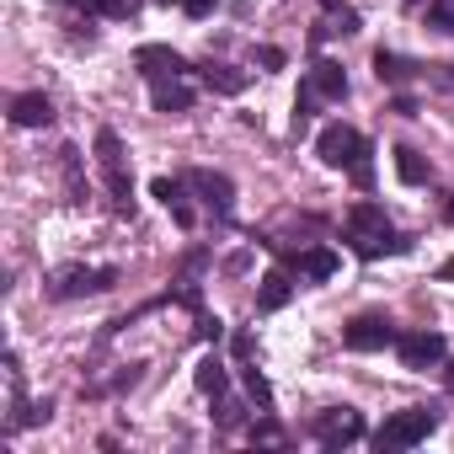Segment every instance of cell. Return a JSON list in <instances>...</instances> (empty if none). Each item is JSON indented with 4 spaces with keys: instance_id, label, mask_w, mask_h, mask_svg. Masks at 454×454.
Segmentation results:
<instances>
[{
    "instance_id": "277c9868",
    "label": "cell",
    "mask_w": 454,
    "mask_h": 454,
    "mask_svg": "<svg viewBox=\"0 0 454 454\" xmlns=\"http://www.w3.org/2000/svg\"><path fill=\"white\" fill-rule=\"evenodd\" d=\"M97 166H102V182H107L113 214H118V219H134V176H129L123 139H118L113 129H97Z\"/></svg>"
},
{
    "instance_id": "5bb4252c",
    "label": "cell",
    "mask_w": 454,
    "mask_h": 454,
    "mask_svg": "<svg viewBox=\"0 0 454 454\" xmlns=\"http://www.w3.org/2000/svg\"><path fill=\"white\" fill-rule=\"evenodd\" d=\"M12 123H17V129H49V123H54V102H49L43 91H22V97L12 102Z\"/></svg>"
},
{
    "instance_id": "9a60e30c",
    "label": "cell",
    "mask_w": 454,
    "mask_h": 454,
    "mask_svg": "<svg viewBox=\"0 0 454 454\" xmlns=\"http://www.w3.org/2000/svg\"><path fill=\"white\" fill-rule=\"evenodd\" d=\"M289 268H294L300 278L321 284V278H332V273H337V252H326V247H310V252H294V257H289Z\"/></svg>"
},
{
    "instance_id": "ba28073f",
    "label": "cell",
    "mask_w": 454,
    "mask_h": 454,
    "mask_svg": "<svg viewBox=\"0 0 454 454\" xmlns=\"http://www.w3.org/2000/svg\"><path fill=\"white\" fill-rule=\"evenodd\" d=\"M395 326L385 321V316H353L348 326H342V348L348 353H380V348H395Z\"/></svg>"
},
{
    "instance_id": "7a4b0ae2",
    "label": "cell",
    "mask_w": 454,
    "mask_h": 454,
    "mask_svg": "<svg viewBox=\"0 0 454 454\" xmlns=\"http://www.w3.org/2000/svg\"><path fill=\"white\" fill-rule=\"evenodd\" d=\"M348 247H353V257H364V262H380V257H401L411 241L395 231V224L385 219V208L380 203H353L348 208Z\"/></svg>"
},
{
    "instance_id": "603a6c76",
    "label": "cell",
    "mask_w": 454,
    "mask_h": 454,
    "mask_svg": "<svg viewBox=\"0 0 454 454\" xmlns=\"http://www.w3.org/2000/svg\"><path fill=\"white\" fill-rule=\"evenodd\" d=\"M427 27L454 33V0H427Z\"/></svg>"
},
{
    "instance_id": "cb8c5ba5",
    "label": "cell",
    "mask_w": 454,
    "mask_h": 454,
    "mask_svg": "<svg viewBox=\"0 0 454 454\" xmlns=\"http://www.w3.org/2000/svg\"><path fill=\"white\" fill-rule=\"evenodd\" d=\"M241 374H247V390H252V401H257V406L268 411V406H273V390H268V380H262V369H252V364H247Z\"/></svg>"
},
{
    "instance_id": "44dd1931",
    "label": "cell",
    "mask_w": 454,
    "mask_h": 454,
    "mask_svg": "<svg viewBox=\"0 0 454 454\" xmlns=\"http://www.w3.org/2000/svg\"><path fill=\"white\" fill-rule=\"evenodd\" d=\"M203 81H208L214 91H224V97H236V91L247 86V75H236L231 65H203Z\"/></svg>"
},
{
    "instance_id": "30bf717a",
    "label": "cell",
    "mask_w": 454,
    "mask_h": 454,
    "mask_svg": "<svg viewBox=\"0 0 454 454\" xmlns=\"http://www.w3.org/2000/svg\"><path fill=\"white\" fill-rule=\"evenodd\" d=\"M395 353H401V364L406 369H433V364H443V337L438 332H401L395 337Z\"/></svg>"
},
{
    "instance_id": "d6986e66",
    "label": "cell",
    "mask_w": 454,
    "mask_h": 454,
    "mask_svg": "<svg viewBox=\"0 0 454 454\" xmlns=\"http://www.w3.org/2000/svg\"><path fill=\"white\" fill-rule=\"evenodd\" d=\"M395 176H401L406 187H422V182H427L433 171H427V160H422V155H417L411 145H395Z\"/></svg>"
},
{
    "instance_id": "3957f363",
    "label": "cell",
    "mask_w": 454,
    "mask_h": 454,
    "mask_svg": "<svg viewBox=\"0 0 454 454\" xmlns=\"http://www.w3.org/2000/svg\"><path fill=\"white\" fill-rule=\"evenodd\" d=\"M316 155L332 166V171H353V182L369 192L374 187V160H369V139L353 129V123H326L316 134Z\"/></svg>"
},
{
    "instance_id": "9c48e42d",
    "label": "cell",
    "mask_w": 454,
    "mask_h": 454,
    "mask_svg": "<svg viewBox=\"0 0 454 454\" xmlns=\"http://www.w3.org/2000/svg\"><path fill=\"white\" fill-rule=\"evenodd\" d=\"M310 433H316L326 449H342V443H358L369 427H364V417H358L353 406H332V411H321V417L310 422Z\"/></svg>"
},
{
    "instance_id": "ac0fdd59",
    "label": "cell",
    "mask_w": 454,
    "mask_h": 454,
    "mask_svg": "<svg viewBox=\"0 0 454 454\" xmlns=\"http://www.w3.org/2000/svg\"><path fill=\"white\" fill-rule=\"evenodd\" d=\"M289 294H294L289 273H284V268H273V273L262 278V289H257V310H284V305H289Z\"/></svg>"
},
{
    "instance_id": "484cf974",
    "label": "cell",
    "mask_w": 454,
    "mask_h": 454,
    "mask_svg": "<svg viewBox=\"0 0 454 454\" xmlns=\"http://www.w3.org/2000/svg\"><path fill=\"white\" fill-rule=\"evenodd\" d=\"M257 59H262V65H268V70H284V49H262V54H257Z\"/></svg>"
},
{
    "instance_id": "4fadbf2b",
    "label": "cell",
    "mask_w": 454,
    "mask_h": 454,
    "mask_svg": "<svg viewBox=\"0 0 454 454\" xmlns=\"http://www.w3.org/2000/svg\"><path fill=\"white\" fill-rule=\"evenodd\" d=\"M305 86H310L321 102H342V97H348V75H342V65H332V59H316L310 75H305Z\"/></svg>"
},
{
    "instance_id": "8992f818",
    "label": "cell",
    "mask_w": 454,
    "mask_h": 454,
    "mask_svg": "<svg viewBox=\"0 0 454 454\" xmlns=\"http://www.w3.org/2000/svg\"><path fill=\"white\" fill-rule=\"evenodd\" d=\"M182 182L203 198V208L214 214V219H231V208H236V182L224 176V171H208V166H192V171H182Z\"/></svg>"
},
{
    "instance_id": "6da1fadb",
    "label": "cell",
    "mask_w": 454,
    "mask_h": 454,
    "mask_svg": "<svg viewBox=\"0 0 454 454\" xmlns=\"http://www.w3.org/2000/svg\"><path fill=\"white\" fill-rule=\"evenodd\" d=\"M139 75L150 81V102L155 113H187L192 107V86H187V59L166 43H145L139 54Z\"/></svg>"
},
{
    "instance_id": "8fae6325",
    "label": "cell",
    "mask_w": 454,
    "mask_h": 454,
    "mask_svg": "<svg viewBox=\"0 0 454 454\" xmlns=\"http://www.w3.org/2000/svg\"><path fill=\"white\" fill-rule=\"evenodd\" d=\"M358 27H364V22H358V12L348 6V0H321V22H316L310 38H316V43H321V38H353Z\"/></svg>"
},
{
    "instance_id": "f1b7e54d",
    "label": "cell",
    "mask_w": 454,
    "mask_h": 454,
    "mask_svg": "<svg viewBox=\"0 0 454 454\" xmlns=\"http://www.w3.org/2000/svg\"><path fill=\"white\" fill-rule=\"evenodd\" d=\"M443 380H449V395H454V364H449V369H443Z\"/></svg>"
},
{
    "instance_id": "d4e9b609",
    "label": "cell",
    "mask_w": 454,
    "mask_h": 454,
    "mask_svg": "<svg viewBox=\"0 0 454 454\" xmlns=\"http://www.w3.org/2000/svg\"><path fill=\"white\" fill-rule=\"evenodd\" d=\"M252 443H284V427L278 422H252Z\"/></svg>"
},
{
    "instance_id": "f546056e",
    "label": "cell",
    "mask_w": 454,
    "mask_h": 454,
    "mask_svg": "<svg viewBox=\"0 0 454 454\" xmlns=\"http://www.w3.org/2000/svg\"><path fill=\"white\" fill-rule=\"evenodd\" d=\"M449 219H454V198H449Z\"/></svg>"
},
{
    "instance_id": "7c38bea8",
    "label": "cell",
    "mask_w": 454,
    "mask_h": 454,
    "mask_svg": "<svg viewBox=\"0 0 454 454\" xmlns=\"http://www.w3.org/2000/svg\"><path fill=\"white\" fill-rule=\"evenodd\" d=\"M150 192L171 208V219L182 224V231H192V203H187V182H182V176H155Z\"/></svg>"
},
{
    "instance_id": "ffe728a7",
    "label": "cell",
    "mask_w": 454,
    "mask_h": 454,
    "mask_svg": "<svg viewBox=\"0 0 454 454\" xmlns=\"http://www.w3.org/2000/svg\"><path fill=\"white\" fill-rule=\"evenodd\" d=\"M59 166H65V192H70V203H86V187H81V150L65 145V150H59Z\"/></svg>"
},
{
    "instance_id": "4316f807",
    "label": "cell",
    "mask_w": 454,
    "mask_h": 454,
    "mask_svg": "<svg viewBox=\"0 0 454 454\" xmlns=\"http://www.w3.org/2000/svg\"><path fill=\"white\" fill-rule=\"evenodd\" d=\"M390 113H401V118H417V102H411V97H395V107H390Z\"/></svg>"
},
{
    "instance_id": "52a82bcc",
    "label": "cell",
    "mask_w": 454,
    "mask_h": 454,
    "mask_svg": "<svg viewBox=\"0 0 454 454\" xmlns=\"http://www.w3.org/2000/svg\"><path fill=\"white\" fill-rule=\"evenodd\" d=\"M113 284H118V268H65V273H54L49 294L54 300H81V294H107Z\"/></svg>"
},
{
    "instance_id": "7402d4cb",
    "label": "cell",
    "mask_w": 454,
    "mask_h": 454,
    "mask_svg": "<svg viewBox=\"0 0 454 454\" xmlns=\"http://www.w3.org/2000/svg\"><path fill=\"white\" fill-rule=\"evenodd\" d=\"M75 6L91 12V17H134L139 0H75Z\"/></svg>"
},
{
    "instance_id": "2e32d148",
    "label": "cell",
    "mask_w": 454,
    "mask_h": 454,
    "mask_svg": "<svg viewBox=\"0 0 454 454\" xmlns=\"http://www.w3.org/2000/svg\"><path fill=\"white\" fill-rule=\"evenodd\" d=\"M192 380H198V390H203V395H214V401L231 390V374H224V358H219V353L198 358V374H192Z\"/></svg>"
},
{
    "instance_id": "e0dca14e",
    "label": "cell",
    "mask_w": 454,
    "mask_h": 454,
    "mask_svg": "<svg viewBox=\"0 0 454 454\" xmlns=\"http://www.w3.org/2000/svg\"><path fill=\"white\" fill-rule=\"evenodd\" d=\"M417 70H422V65H411V59H401V54H390V49H380V54H374V75H380L385 86H406Z\"/></svg>"
},
{
    "instance_id": "5b68a950",
    "label": "cell",
    "mask_w": 454,
    "mask_h": 454,
    "mask_svg": "<svg viewBox=\"0 0 454 454\" xmlns=\"http://www.w3.org/2000/svg\"><path fill=\"white\" fill-rule=\"evenodd\" d=\"M443 422V411L438 406H406V411H395V417H385L374 433H369V443L380 449V454H395V449H417L433 427Z\"/></svg>"
},
{
    "instance_id": "4dcf8cb0",
    "label": "cell",
    "mask_w": 454,
    "mask_h": 454,
    "mask_svg": "<svg viewBox=\"0 0 454 454\" xmlns=\"http://www.w3.org/2000/svg\"><path fill=\"white\" fill-rule=\"evenodd\" d=\"M406 6H422V0H406Z\"/></svg>"
},
{
    "instance_id": "83f0119b",
    "label": "cell",
    "mask_w": 454,
    "mask_h": 454,
    "mask_svg": "<svg viewBox=\"0 0 454 454\" xmlns=\"http://www.w3.org/2000/svg\"><path fill=\"white\" fill-rule=\"evenodd\" d=\"M438 278H443V284H454V257H449V262L438 268Z\"/></svg>"
}]
</instances>
